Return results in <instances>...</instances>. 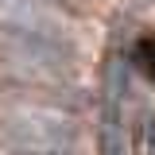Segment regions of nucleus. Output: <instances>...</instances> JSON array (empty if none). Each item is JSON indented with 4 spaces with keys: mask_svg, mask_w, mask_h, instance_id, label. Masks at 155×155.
<instances>
[{
    "mask_svg": "<svg viewBox=\"0 0 155 155\" xmlns=\"http://www.w3.org/2000/svg\"><path fill=\"white\" fill-rule=\"evenodd\" d=\"M0 155H74V132L51 109H12L0 120Z\"/></svg>",
    "mask_w": 155,
    "mask_h": 155,
    "instance_id": "f257e3e1",
    "label": "nucleus"
},
{
    "mask_svg": "<svg viewBox=\"0 0 155 155\" xmlns=\"http://www.w3.org/2000/svg\"><path fill=\"white\" fill-rule=\"evenodd\" d=\"M0 39H58L62 19L47 0H0Z\"/></svg>",
    "mask_w": 155,
    "mask_h": 155,
    "instance_id": "f03ea898",
    "label": "nucleus"
},
{
    "mask_svg": "<svg viewBox=\"0 0 155 155\" xmlns=\"http://www.w3.org/2000/svg\"><path fill=\"white\" fill-rule=\"evenodd\" d=\"M136 66L155 81V39H143V43L136 47Z\"/></svg>",
    "mask_w": 155,
    "mask_h": 155,
    "instance_id": "7ed1b4c3",
    "label": "nucleus"
}]
</instances>
